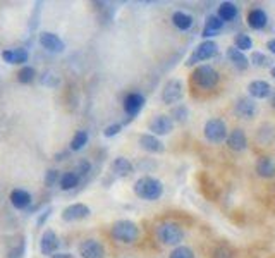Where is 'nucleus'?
Returning a JSON list of instances; mask_svg holds the SVG:
<instances>
[{"label":"nucleus","instance_id":"13","mask_svg":"<svg viewBox=\"0 0 275 258\" xmlns=\"http://www.w3.org/2000/svg\"><path fill=\"white\" fill-rule=\"evenodd\" d=\"M40 43L43 48H47L48 52H64L65 45L64 41L61 40V38L57 36L55 33H50V31H43V33L40 34Z\"/></svg>","mask_w":275,"mask_h":258},{"label":"nucleus","instance_id":"25","mask_svg":"<svg viewBox=\"0 0 275 258\" xmlns=\"http://www.w3.org/2000/svg\"><path fill=\"white\" fill-rule=\"evenodd\" d=\"M217 16L220 17L224 23H229V21L236 19V16H238V7H236L232 2H222L220 7H218Z\"/></svg>","mask_w":275,"mask_h":258},{"label":"nucleus","instance_id":"3","mask_svg":"<svg viewBox=\"0 0 275 258\" xmlns=\"http://www.w3.org/2000/svg\"><path fill=\"white\" fill-rule=\"evenodd\" d=\"M160 243L165 246H181L184 239V231L177 222H163L158 226V231H156Z\"/></svg>","mask_w":275,"mask_h":258},{"label":"nucleus","instance_id":"9","mask_svg":"<svg viewBox=\"0 0 275 258\" xmlns=\"http://www.w3.org/2000/svg\"><path fill=\"white\" fill-rule=\"evenodd\" d=\"M148 129L153 132L155 136H165L170 134L174 129V121L170 119L169 116H156L150 121Z\"/></svg>","mask_w":275,"mask_h":258},{"label":"nucleus","instance_id":"31","mask_svg":"<svg viewBox=\"0 0 275 258\" xmlns=\"http://www.w3.org/2000/svg\"><path fill=\"white\" fill-rule=\"evenodd\" d=\"M169 258H194V252L189 248V246H176V248L170 252Z\"/></svg>","mask_w":275,"mask_h":258},{"label":"nucleus","instance_id":"8","mask_svg":"<svg viewBox=\"0 0 275 258\" xmlns=\"http://www.w3.org/2000/svg\"><path fill=\"white\" fill-rule=\"evenodd\" d=\"M79 255L83 258H105V248L96 239H86L79 245Z\"/></svg>","mask_w":275,"mask_h":258},{"label":"nucleus","instance_id":"20","mask_svg":"<svg viewBox=\"0 0 275 258\" xmlns=\"http://www.w3.org/2000/svg\"><path fill=\"white\" fill-rule=\"evenodd\" d=\"M227 57H229V61H231L232 64H234V67H238L239 71H244V69H248L249 59L244 55V52L238 50L236 47H231V48L227 50Z\"/></svg>","mask_w":275,"mask_h":258},{"label":"nucleus","instance_id":"36","mask_svg":"<svg viewBox=\"0 0 275 258\" xmlns=\"http://www.w3.org/2000/svg\"><path fill=\"white\" fill-rule=\"evenodd\" d=\"M59 181V172L57 170H48L47 172V179H45V183L48 184V186H52V184H55Z\"/></svg>","mask_w":275,"mask_h":258},{"label":"nucleus","instance_id":"5","mask_svg":"<svg viewBox=\"0 0 275 258\" xmlns=\"http://www.w3.org/2000/svg\"><path fill=\"white\" fill-rule=\"evenodd\" d=\"M205 138L210 143H224L227 141V124L222 119H208L203 128Z\"/></svg>","mask_w":275,"mask_h":258},{"label":"nucleus","instance_id":"6","mask_svg":"<svg viewBox=\"0 0 275 258\" xmlns=\"http://www.w3.org/2000/svg\"><path fill=\"white\" fill-rule=\"evenodd\" d=\"M217 54H218V45L215 43V41H212V40H205V41H201V43L198 45L196 48H194L193 54H191V57L187 59L186 64L187 65H194L196 62L210 61V59H214Z\"/></svg>","mask_w":275,"mask_h":258},{"label":"nucleus","instance_id":"33","mask_svg":"<svg viewBox=\"0 0 275 258\" xmlns=\"http://www.w3.org/2000/svg\"><path fill=\"white\" fill-rule=\"evenodd\" d=\"M34 76H36V72H34L33 67H23L19 71V74H17V79H19L21 83H31L34 79Z\"/></svg>","mask_w":275,"mask_h":258},{"label":"nucleus","instance_id":"12","mask_svg":"<svg viewBox=\"0 0 275 258\" xmlns=\"http://www.w3.org/2000/svg\"><path fill=\"white\" fill-rule=\"evenodd\" d=\"M145 107V97L139 93H131L124 100V110L129 117H136Z\"/></svg>","mask_w":275,"mask_h":258},{"label":"nucleus","instance_id":"34","mask_svg":"<svg viewBox=\"0 0 275 258\" xmlns=\"http://www.w3.org/2000/svg\"><path fill=\"white\" fill-rule=\"evenodd\" d=\"M212 258H232V250L227 248V246H218V248L214 250Z\"/></svg>","mask_w":275,"mask_h":258},{"label":"nucleus","instance_id":"4","mask_svg":"<svg viewBox=\"0 0 275 258\" xmlns=\"http://www.w3.org/2000/svg\"><path fill=\"white\" fill-rule=\"evenodd\" d=\"M218 79H220V76H218L217 69L212 67V65H208V64L198 65V67L194 69V72H193L194 85H196L198 88H201V90L215 88V86L218 85Z\"/></svg>","mask_w":275,"mask_h":258},{"label":"nucleus","instance_id":"39","mask_svg":"<svg viewBox=\"0 0 275 258\" xmlns=\"http://www.w3.org/2000/svg\"><path fill=\"white\" fill-rule=\"evenodd\" d=\"M50 258H74L71 255V253H55V255H52Z\"/></svg>","mask_w":275,"mask_h":258},{"label":"nucleus","instance_id":"38","mask_svg":"<svg viewBox=\"0 0 275 258\" xmlns=\"http://www.w3.org/2000/svg\"><path fill=\"white\" fill-rule=\"evenodd\" d=\"M50 212H52V208H47V210L43 212V215H41V217L38 219V226H41L45 221H47V219H48V215H50Z\"/></svg>","mask_w":275,"mask_h":258},{"label":"nucleus","instance_id":"7","mask_svg":"<svg viewBox=\"0 0 275 258\" xmlns=\"http://www.w3.org/2000/svg\"><path fill=\"white\" fill-rule=\"evenodd\" d=\"M183 95H184V86L179 79H169L162 90V100L167 105L181 102V100H183Z\"/></svg>","mask_w":275,"mask_h":258},{"label":"nucleus","instance_id":"23","mask_svg":"<svg viewBox=\"0 0 275 258\" xmlns=\"http://www.w3.org/2000/svg\"><path fill=\"white\" fill-rule=\"evenodd\" d=\"M172 23L177 30L187 31V30H191V26H193L194 21H193V16H189L187 12L177 10V12H174V16H172Z\"/></svg>","mask_w":275,"mask_h":258},{"label":"nucleus","instance_id":"14","mask_svg":"<svg viewBox=\"0 0 275 258\" xmlns=\"http://www.w3.org/2000/svg\"><path fill=\"white\" fill-rule=\"evenodd\" d=\"M248 92L249 95H251V98H256V100H265V98H270V95H272L274 88L270 86V83L267 81H251L248 85Z\"/></svg>","mask_w":275,"mask_h":258},{"label":"nucleus","instance_id":"26","mask_svg":"<svg viewBox=\"0 0 275 258\" xmlns=\"http://www.w3.org/2000/svg\"><path fill=\"white\" fill-rule=\"evenodd\" d=\"M10 201L16 208H26L31 201V194L23 190H14L10 193Z\"/></svg>","mask_w":275,"mask_h":258},{"label":"nucleus","instance_id":"24","mask_svg":"<svg viewBox=\"0 0 275 258\" xmlns=\"http://www.w3.org/2000/svg\"><path fill=\"white\" fill-rule=\"evenodd\" d=\"M3 61L9 64H23L28 61V52L24 48H14V50H5L2 54Z\"/></svg>","mask_w":275,"mask_h":258},{"label":"nucleus","instance_id":"27","mask_svg":"<svg viewBox=\"0 0 275 258\" xmlns=\"http://www.w3.org/2000/svg\"><path fill=\"white\" fill-rule=\"evenodd\" d=\"M79 184V174L76 172H65L61 177V188L62 190H72Z\"/></svg>","mask_w":275,"mask_h":258},{"label":"nucleus","instance_id":"22","mask_svg":"<svg viewBox=\"0 0 275 258\" xmlns=\"http://www.w3.org/2000/svg\"><path fill=\"white\" fill-rule=\"evenodd\" d=\"M112 170L119 177H126V176H129V174L134 172V167L127 159H124V157H117L112 163Z\"/></svg>","mask_w":275,"mask_h":258},{"label":"nucleus","instance_id":"29","mask_svg":"<svg viewBox=\"0 0 275 258\" xmlns=\"http://www.w3.org/2000/svg\"><path fill=\"white\" fill-rule=\"evenodd\" d=\"M187 117H189V109H187L186 105H177L176 109H172V112H170V119L172 121H177V123H186Z\"/></svg>","mask_w":275,"mask_h":258},{"label":"nucleus","instance_id":"21","mask_svg":"<svg viewBox=\"0 0 275 258\" xmlns=\"http://www.w3.org/2000/svg\"><path fill=\"white\" fill-rule=\"evenodd\" d=\"M222 26H224V21H222L220 17H218V16H208L207 17V23H205V28H203V33H201V36H203V38L215 36V34H217L218 31L222 30Z\"/></svg>","mask_w":275,"mask_h":258},{"label":"nucleus","instance_id":"32","mask_svg":"<svg viewBox=\"0 0 275 258\" xmlns=\"http://www.w3.org/2000/svg\"><path fill=\"white\" fill-rule=\"evenodd\" d=\"M249 62H251L253 65H256V67H267V65H270L272 59L267 57V55L262 54V52H253L251 59H249Z\"/></svg>","mask_w":275,"mask_h":258},{"label":"nucleus","instance_id":"1","mask_svg":"<svg viewBox=\"0 0 275 258\" xmlns=\"http://www.w3.org/2000/svg\"><path fill=\"white\" fill-rule=\"evenodd\" d=\"M133 190H134V194H136L138 198H141V200L155 201L163 194V184H162V181H158L156 177L143 176L134 183Z\"/></svg>","mask_w":275,"mask_h":258},{"label":"nucleus","instance_id":"15","mask_svg":"<svg viewBox=\"0 0 275 258\" xmlns=\"http://www.w3.org/2000/svg\"><path fill=\"white\" fill-rule=\"evenodd\" d=\"M227 146L232 152H244L248 148V138H246V132L243 129H234L231 134L227 136Z\"/></svg>","mask_w":275,"mask_h":258},{"label":"nucleus","instance_id":"35","mask_svg":"<svg viewBox=\"0 0 275 258\" xmlns=\"http://www.w3.org/2000/svg\"><path fill=\"white\" fill-rule=\"evenodd\" d=\"M121 129H122V124H110V126H107V128H105V131H103V134H105L107 138H110V136L119 134Z\"/></svg>","mask_w":275,"mask_h":258},{"label":"nucleus","instance_id":"18","mask_svg":"<svg viewBox=\"0 0 275 258\" xmlns=\"http://www.w3.org/2000/svg\"><path fill=\"white\" fill-rule=\"evenodd\" d=\"M139 146L150 153H162L165 150L163 143L155 134H141L139 136Z\"/></svg>","mask_w":275,"mask_h":258},{"label":"nucleus","instance_id":"42","mask_svg":"<svg viewBox=\"0 0 275 258\" xmlns=\"http://www.w3.org/2000/svg\"><path fill=\"white\" fill-rule=\"evenodd\" d=\"M270 74H272V78H275V67L270 69Z\"/></svg>","mask_w":275,"mask_h":258},{"label":"nucleus","instance_id":"11","mask_svg":"<svg viewBox=\"0 0 275 258\" xmlns=\"http://www.w3.org/2000/svg\"><path fill=\"white\" fill-rule=\"evenodd\" d=\"M90 215V207L85 203H74L69 205L67 208H64L62 212V219L67 222H74V221H81V219H86Z\"/></svg>","mask_w":275,"mask_h":258},{"label":"nucleus","instance_id":"17","mask_svg":"<svg viewBox=\"0 0 275 258\" xmlns=\"http://www.w3.org/2000/svg\"><path fill=\"white\" fill-rule=\"evenodd\" d=\"M255 170L260 177H263V179H272V177H275L274 160L270 159V157H260V159L256 160Z\"/></svg>","mask_w":275,"mask_h":258},{"label":"nucleus","instance_id":"37","mask_svg":"<svg viewBox=\"0 0 275 258\" xmlns=\"http://www.w3.org/2000/svg\"><path fill=\"white\" fill-rule=\"evenodd\" d=\"M88 170H90V163L86 162V160L79 162V165H78V172L79 174H88Z\"/></svg>","mask_w":275,"mask_h":258},{"label":"nucleus","instance_id":"28","mask_svg":"<svg viewBox=\"0 0 275 258\" xmlns=\"http://www.w3.org/2000/svg\"><path fill=\"white\" fill-rule=\"evenodd\" d=\"M234 43H236V48H238V50H241V52L251 50V48H253V40L248 36V34H244V33L236 34Z\"/></svg>","mask_w":275,"mask_h":258},{"label":"nucleus","instance_id":"19","mask_svg":"<svg viewBox=\"0 0 275 258\" xmlns=\"http://www.w3.org/2000/svg\"><path fill=\"white\" fill-rule=\"evenodd\" d=\"M269 23V16L263 9H253L248 14V24L253 30H263Z\"/></svg>","mask_w":275,"mask_h":258},{"label":"nucleus","instance_id":"30","mask_svg":"<svg viewBox=\"0 0 275 258\" xmlns=\"http://www.w3.org/2000/svg\"><path fill=\"white\" fill-rule=\"evenodd\" d=\"M88 143V132L86 131H78L74 134V138H72L71 141V150H74V152H79V150L83 148V146Z\"/></svg>","mask_w":275,"mask_h":258},{"label":"nucleus","instance_id":"41","mask_svg":"<svg viewBox=\"0 0 275 258\" xmlns=\"http://www.w3.org/2000/svg\"><path fill=\"white\" fill-rule=\"evenodd\" d=\"M270 103H272V109H275V90L272 92V95H270Z\"/></svg>","mask_w":275,"mask_h":258},{"label":"nucleus","instance_id":"10","mask_svg":"<svg viewBox=\"0 0 275 258\" xmlns=\"http://www.w3.org/2000/svg\"><path fill=\"white\" fill-rule=\"evenodd\" d=\"M234 110L241 119H253V117L256 116V112H258V107H256L253 98L243 97V98H239L238 102H236Z\"/></svg>","mask_w":275,"mask_h":258},{"label":"nucleus","instance_id":"2","mask_svg":"<svg viewBox=\"0 0 275 258\" xmlns=\"http://www.w3.org/2000/svg\"><path fill=\"white\" fill-rule=\"evenodd\" d=\"M139 236V227L136 222L133 221H117L114 222L112 226V238L119 243H124V245H131L138 239Z\"/></svg>","mask_w":275,"mask_h":258},{"label":"nucleus","instance_id":"40","mask_svg":"<svg viewBox=\"0 0 275 258\" xmlns=\"http://www.w3.org/2000/svg\"><path fill=\"white\" fill-rule=\"evenodd\" d=\"M267 48H269V52H272V54H275V38H274V40H270L269 43H267Z\"/></svg>","mask_w":275,"mask_h":258},{"label":"nucleus","instance_id":"16","mask_svg":"<svg viewBox=\"0 0 275 258\" xmlns=\"http://www.w3.org/2000/svg\"><path fill=\"white\" fill-rule=\"evenodd\" d=\"M59 248V238L54 231H45L43 236H41V241H40V250L43 255H54Z\"/></svg>","mask_w":275,"mask_h":258}]
</instances>
